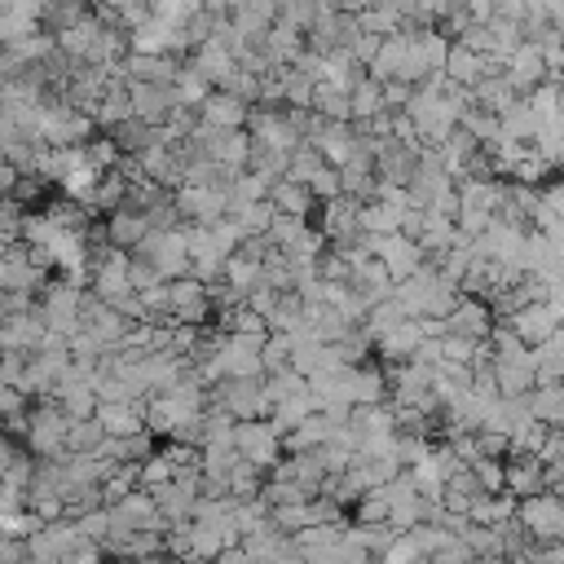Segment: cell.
<instances>
[{"label":"cell","instance_id":"6da1fadb","mask_svg":"<svg viewBox=\"0 0 564 564\" xmlns=\"http://www.w3.org/2000/svg\"><path fill=\"white\" fill-rule=\"evenodd\" d=\"M93 119L89 115H80V111H70L62 98H44V106H40V128H36V141L40 146H49V151H62V146H85V141L93 137Z\"/></svg>","mask_w":564,"mask_h":564},{"label":"cell","instance_id":"7a4b0ae2","mask_svg":"<svg viewBox=\"0 0 564 564\" xmlns=\"http://www.w3.org/2000/svg\"><path fill=\"white\" fill-rule=\"evenodd\" d=\"M27 450L44 463V459H62L66 454V414L57 410L53 397L36 401L27 410Z\"/></svg>","mask_w":564,"mask_h":564},{"label":"cell","instance_id":"3957f363","mask_svg":"<svg viewBox=\"0 0 564 564\" xmlns=\"http://www.w3.org/2000/svg\"><path fill=\"white\" fill-rule=\"evenodd\" d=\"M137 260H146L164 282H177V278H190V256H185V239H181V230H172V234H146L137 243V252H132Z\"/></svg>","mask_w":564,"mask_h":564},{"label":"cell","instance_id":"277c9868","mask_svg":"<svg viewBox=\"0 0 564 564\" xmlns=\"http://www.w3.org/2000/svg\"><path fill=\"white\" fill-rule=\"evenodd\" d=\"M207 406V393H177V397H146V433L151 437H168L181 423L198 419Z\"/></svg>","mask_w":564,"mask_h":564},{"label":"cell","instance_id":"5b68a950","mask_svg":"<svg viewBox=\"0 0 564 564\" xmlns=\"http://www.w3.org/2000/svg\"><path fill=\"white\" fill-rule=\"evenodd\" d=\"M516 525L525 529L529 542H560V534H564L560 493H534V499L516 503Z\"/></svg>","mask_w":564,"mask_h":564},{"label":"cell","instance_id":"8992f818","mask_svg":"<svg viewBox=\"0 0 564 564\" xmlns=\"http://www.w3.org/2000/svg\"><path fill=\"white\" fill-rule=\"evenodd\" d=\"M234 454H239L243 463H252L256 472H269V467L282 459V437L269 428L265 419L234 423Z\"/></svg>","mask_w":564,"mask_h":564},{"label":"cell","instance_id":"52a82bcc","mask_svg":"<svg viewBox=\"0 0 564 564\" xmlns=\"http://www.w3.org/2000/svg\"><path fill=\"white\" fill-rule=\"evenodd\" d=\"M177 211L181 217H190V226H217L226 221V211H230V190L226 185H181L172 194Z\"/></svg>","mask_w":564,"mask_h":564},{"label":"cell","instance_id":"ba28073f","mask_svg":"<svg viewBox=\"0 0 564 564\" xmlns=\"http://www.w3.org/2000/svg\"><path fill=\"white\" fill-rule=\"evenodd\" d=\"M211 397H217V410H226L234 423H252L269 414L260 397V380H221L211 384Z\"/></svg>","mask_w":564,"mask_h":564},{"label":"cell","instance_id":"9c48e42d","mask_svg":"<svg viewBox=\"0 0 564 564\" xmlns=\"http://www.w3.org/2000/svg\"><path fill=\"white\" fill-rule=\"evenodd\" d=\"M560 313H564V305H525V309L512 313L503 326H508L525 348H538V344H547V339L560 335Z\"/></svg>","mask_w":564,"mask_h":564},{"label":"cell","instance_id":"30bf717a","mask_svg":"<svg viewBox=\"0 0 564 564\" xmlns=\"http://www.w3.org/2000/svg\"><path fill=\"white\" fill-rule=\"evenodd\" d=\"M503 80L512 85V93H516V98L534 93V89L547 80V66H542V53H538V44H534V40H521V44H516V53L503 62Z\"/></svg>","mask_w":564,"mask_h":564},{"label":"cell","instance_id":"8fae6325","mask_svg":"<svg viewBox=\"0 0 564 564\" xmlns=\"http://www.w3.org/2000/svg\"><path fill=\"white\" fill-rule=\"evenodd\" d=\"M128 106H132V119L146 124V128H164V119L172 115L177 93L172 89H159V85H128Z\"/></svg>","mask_w":564,"mask_h":564},{"label":"cell","instance_id":"7c38bea8","mask_svg":"<svg viewBox=\"0 0 564 564\" xmlns=\"http://www.w3.org/2000/svg\"><path fill=\"white\" fill-rule=\"evenodd\" d=\"M441 331L446 335H459V339H472V344H485L489 331H493V313L480 305V300H463L441 318Z\"/></svg>","mask_w":564,"mask_h":564},{"label":"cell","instance_id":"4fadbf2b","mask_svg":"<svg viewBox=\"0 0 564 564\" xmlns=\"http://www.w3.org/2000/svg\"><path fill=\"white\" fill-rule=\"evenodd\" d=\"M278 18V5H265V0H252V5H230L226 10V23L234 27V36L247 44V49H260L265 31L273 27Z\"/></svg>","mask_w":564,"mask_h":564},{"label":"cell","instance_id":"5bb4252c","mask_svg":"<svg viewBox=\"0 0 564 564\" xmlns=\"http://www.w3.org/2000/svg\"><path fill=\"white\" fill-rule=\"evenodd\" d=\"M247 115H252V106H243L239 98H230V93H221V89H211V93L203 98V106H198V124L221 128V132H243V128H247Z\"/></svg>","mask_w":564,"mask_h":564},{"label":"cell","instance_id":"9a60e30c","mask_svg":"<svg viewBox=\"0 0 564 564\" xmlns=\"http://www.w3.org/2000/svg\"><path fill=\"white\" fill-rule=\"evenodd\" d=\"M358 207L362 203H352V198H331V203H322V221H318V234L326 239V247L331 243H352L358 239Z\"/></svg>","mask_w":564,"mask_h":564},{"label":"cell","instance_id":"2e32d148","mask_svg":"<svg viewBox=\"0 0 564 564\" xmlns=\"http://www.w3.org/2000/svg\"><path fill=\"white\" fill-rule=\"evenodd\" d=\"M93 419H98V428H102L106 437H137V433H146V401L98 406Z\"/></svg>","mask_w":564,"mask_h":564},{"label":"cell","instance_id":"e0dca14e","mask_svg":"<svg viewBox=\"0 0 564 564\" xmlns=\"http://www.w3.org/2000/svg\"><path fill=\"white\" fill-rule=\"evenodd\" d=\"M151 234V226H146V217L141 211H128V207H119V211H111L106 217V226H102V239H106V247H115V252H137V243Z\"/></svg>","mask_w":564,"mask_h":564},{"label":"cell","instance_id":"ac0fdd59","mask_svg":"<svg viewBox=\"0 0 564 564\" xmlns=\"http://www.w3.org/2000/svg\"><path fill=\"white\" fill-rule=\"evenodd\" d=\"M423 339H428L423 322H401L397 331H388V335L375 339V352L384 358V367H406V362H410V352H414Z\"/></svg>","mask_w":564,"mask_h":564},{"label":"cell","instance_id":"d6986e66","mask_svg":"<svg viewBox=\"0 0 564 564\" xmlns=\"http://www.w3.org/2000/svg\"><path fill=\"white\" fill-rule=\"evenodd\" d=\"M44 335V322L40 313H18V318H0V352H36Z\"/></svg>","mask_w":564,"mask_h":564},{"label":"cell","instance_id":"ffe728a7","mask_svg":"<svg viewBox=\"0 0 564 564\" xmlns=\"http://www.w3.org/2000/svg\"><path fill=\"white\" fill-rule=\"evenodd\" d=\"M503 493H512L516 503L534 499V493H547V485H542V463H538V459H508V463H503Z\"/></svg>","mask_w":564,"mask_h":564},{"label":"cell","instance_id":"44dd1931","mask_svg":"<svg viewBox=\"0 0 564 564\" xmlns=\"http://www.w3.org/2000/svg\"><path fill=\"white\" fill-rule=\"evenodd\" d=\"M463 521L480 525V529H499V525L516 521V499H512V493H480V499L467 503Z\"/></svg>","mask_w":564,"mask_h":564},{"label":"cell","instance_id":"7402d4cb","mask_svg":"<svg viewBox=\"0 0 564 564\" xmlns=\"http://www.w3.org/2000/svg\"><path fill=\"white\" fill-rule=\"evenodd\" d=\"M309 414H318V401H313V393L305 388V393H296V397H287V401H278L273 410H269V428L278 433V437H287V433H296L300 423L309 419Z\"/></svg>","mask_w":564,"mask_h":564},{"label":"cell","instance_id":"603a6c76","mask_svg":"<svg viewBox=\"0 0 564 564\" xmlns=\"http://www.w3.org/2000/svg\"><path fill=\"white\" fill-rule=\"evenodd\" d=\"M331 433H335V423H331V419L318 410V414H309V419L300 423L296 433H287V437H282V450H287V454L318 450V446H326V441H331Z\"/></svg>","mask_w":564,"mask_h":564},{"label":"cell","instance_id":"cb8c5ba5","mask_svg":"<svg viewBox=\"0 0 564 564\" xmlns=\"http://www.w3.org/2000/svg\"><path fill=\"white\" fill-rule=\"evenodd\" d=\"M525 406H529V419H534V423L560 428V419H564V388H560V384H538V388L525 393Z\"/></svg>","mask_w":564,"mask_h":564},{"label":"cell","instance_id":"d4e9b609","mask_svg":"<svg viewBox=\"0 0 564 564\" xmlns=\"http://www.w3.org/2000/svg\"><path fill=\"white\" fill-rule=\"evenodd\" d=\"M278 217H296V221H309V211H313V198L305 185H292V181H278L269 185V198H265Z\"/></svg>","mask_w":564,"mask_h":564},{"label":"cell","instance_id":"484cf974","mask_svg":"<svg viewBox=\"0 0 564 564\" xmlns=\"http://www.w3.org/2000/svg\"><path fill=\"white\" fill-rule=\"evenodd\" d=\"M124 119H132V106H128V85H124V80H115V85L98 98V106H93V124H102V128L111 132V128H119Z\"/></svg>","mask_w":564,"mask_h":564},{"label":"cell","instance_id":"4316f807","mask_svg":"<svg viewBox=\"0 0 564 564\" xmlns=\"http://www.w3.org/2000/svg\"><path fill=\"white\" fill-rule=\"evenodd\" d=\"M560 362H564V344H560V335L547 339V344H538V348H529L534 388H538V384H560Z\"/></svg>","mask_w":564,"mask_h":564},{"label":"cell","instance_id":"83f0119b","mask_svg":"<svg viewBox=\"0 0 564 564\" xmlns=\"http://www.w3.org/2000/svg\"><path fill=\"white\" fill-rule=\"evenodd\" d=\"M493 388H499V397H525L534 388L529 362H493Z\"/></svg>","mask_w":564,"mask_h":564},{"label":"cell","instance_id":"f1b7e54d","mask_svg":"<svg viewBox=\"0 0 564 564\" xmlns=\"http://www.w3.org/2000/svg\"><path fill=\"white\" fill-rule=\"evenodd\" d=\"M375 115H384L380 85H375V80H362L358 89L348 93V124H367V119H375Z\"/></svg>","mask_w":564,"mask_h":564},{"label":"cell","instance_id":"f546056e","mask_svg":"<svg viewBox=\"0 0 564 564\" xmlns=\"http://www.w3.org/2000/svg\"><path fill=\"white\" fill-rule=\"evenodd\" d=\"M384 397H388L384 371H375V367L352 371V406H384Z\"/></svg>","mask_w":564,"mask_h":564},{"label":"cell","instance_id":"4dcf8cb0","mask_svg":"<svg viewBox=\"0 0 564 564\" xmlns=\"http://www.w3.org/2000/svg\"><path fill=\"white\" fill-rule=\"evenodd\" d=\"M459 128L476 141V146L485 151L493 137H499V115H489V111H480V106H467L463 115H459Z\"/></svg>","mask_w":564,"mask_h":564},{"label":"cell","instance_id":"1f68e13d","mask_svg":"<svg viewBox=\"0 0 564 564\" xmlns=\"http://www.w3.org/2000/svg\"><path fill=\"white\" fill-rule=\"evenodd\" d=\"M124 198H128V181L119 172H102V181H98V190H93V198L85 207H102L106 217H111V211L124 207Z\"/></svg>","mask_w":564,"mask_h":564},{"label":"cell","instance_id":"d6a6232c","mask_svg":"<svg viewBox=\"0 0 564 564\" xmlns=\"http://www.w3.org/2000/svg\"><path fill=\"white\" fill-rule=\"evenodd\" d=\"M260 371L265 375L292 371V339L287 335H265V344H260Z\"/></svg>","mask_w":564,"mask_h":564},{"label":"cell","instance_id":"836d02e7","mask_svg":"<svg viewBox=\"0 0 564 564\" xmlns=\"http://www.w3.org/2000/svg\"><path fill=\"white\" fill-rule=\"evenodd\" d=\"M102 428L98 419H80V423H66V454H93L102 446Z\"/></svg>","mask_w":564,"mask_h":564},{"label":"cell","instance_id":"e575fe53","mask_svg":"<svg viewBox=\"0 0 564 564\" xmlns=\"http://www.w3.org/2000/svg\"><path fill=\"white\" fill-rule=\"evenodd\" d=\"M226 190H230V207H252V203H265V198H269V185H265L256 172H239Z\"/></svg>","mask_w":564,"mask_h":564},{"label":"cell","instance_id":"d590c367","mask_svg":"<svg viewBox=\"0 0 564 564\" xmlns=\"http://www.w3.org/2000/svg\"><path fill=\"white\" fill-rule=\"evenodd\" d=\"M423 521H428V503H423V499H406V503L388 508V529H397V534H410Z\"/></svg>","mask_w":564,"mask_h":564},{"label":"cell","instance_id":"8d00e7d4","mask_svg":"<svg viewBox=\"0 0 564 564\" xmlns=\"http://www.w3.org/2000/svg\"><path fill=\"white\" fill-rule=\"evenodd\" d=\"M85 164L93 168V172H115V164H119V151H115V141L102 132V137H89L85 141Z\"/></svg>","mask_w":564,"mask_h":564},{"label":"cell","instance_id":"74e56055","mask_svg":"<svg viewBox=\"0 0 564 564\" xmlns=\"http://www.w3.org/2000/svg\"><path fill=\"white\" fill-rule=\"evenodd\" d=\"M98 181H102V172H93V168L85 164V168H76V172H70V177H62L57 185H62V194H66L70 203H80V207H85V203L93 198V190H98Z\"/></svg>","mask_w":564,"mask_h":564},{"label":"cell","instance_id":"f35d334b","mask_svg":"<svg viewBox=\"0 0 564 564\" xmlns=\"http://www.w3.org/2000/svg\"><path fill=\"white\" fill-rule=\"evenodd\" d=\"M322 168H326V164L318 159V151H313V146H300V151L287 159V181H292V185H309Z\"/></svg>","mask_w":564,"mask_h":564},{"label":"cell","instance_id":"ab89813d","mask_svg":"<svg viewBox=\"0 0 564 564\" xmlns=\"http://www.w3.org/2000/svg\"><path fill=\"white\" fill-rule=\"evenodd\" d=\"M467 472H472L480 493H503V463L499 459H472Z\"/></svg>","mask_w":564,"mask_h":564},{"label":"cell","instance_id":"60d3db41","mask_svg":"<svg viewBox=\"0 0 564 564\" xmlns=\"http://www.w3.org/2000/svg\"><path fill=\"white\" fill-rule=\"evenodd\" d=\"M352 525H362V529L388 525V503L380 499V493H362V499L352 503Z\"/></svg>","mask_w":564,"mask_h":564},{"label":"cell","instance_id":"b9f144b4","mask_svg":"<svg viewBox=\"0 0 564 564\" xmlns=\"http://www.w3.org/2000/svg\"><path fill=\"white\" fill-rule=\"evenodd\" d=\"M194 14H198V5H190V0H164V5H151L155 23H168V27H181V31H185V23Z\"/></svg>","mask_w":564,"mask_h":564},{"label":"cell","instance_id":"7bdbcfd3","mask_svg":"<svg viewBox=\"0 0 564 564\" xmlns=\"http://www.w3.org/2000/svg\"><path fill=\"white\" fill-rule=\"evenodd\" d=\"M168 300H172V309H190V305H203L207 292L198 287L194 278H177V282H168ZM172 309H168V313H172Z\"/></svg>","mask_w":564,"mask_h":564},{"label":"cell","instance_id":"ee69618b","mask_svg":"<svg viewBox=\"0 0 564 564\" xmlns=\"http://www.w3.org/2000/svg\"><path fill=\"white\" fill-rule=\"evenodd\" d=\"M155 454V437L151 433H137V437H119V463H146Z\"/></svg>","mask_w":564,"mask_h":564},{"label":"cell","instance_id":"f6af8a7d","mask_svg":"<svg viewBox=\"0 0 564 564\" xmlns=\"http://www.w3.org/2000/svg\"><path fill=\"white\" fill-rule=\"evenodd\" d=\"M106 508H93V512H85V516H76V534L85 538V542H93V547H102L106 542Z\"/></svg>","mask_w":564,"mask_h":564},{"label":"cell","instance_id":"bcb514c9","mask_svg":"<svg viewBox=\"0 0 564 564\" xmlns=\"http://www.w3.org/2000/svg\"><path fill=\"white\" fill-rule=\"evenodd\" d=\"M305 190H309L313 203H331V198H339V177H335V168H322Z\"/></svg>","mask_w":564,"mask_h":564},{"label":"cell","instance_id":"7dc6e473","mask_svg":"<svg viewBox=\"0 0 564 564\" xmlns=\"http://www.w3.org/2000/svg\"><path fill=\"white\" fill-rule=\"evenodd\" d=\"M362 538H367V551H371V560H380L393 542H397V529H388V525H371V529H362Z\"/></svg>","mask_w":564,"mask_h":564},{"label":"cell","instance_id":"c3c4849f","mask_svg":"<svg viewBox=\"0 0 564 564\" xmlns=\"http://www.w3.org/2000/svg\"><path fill=\"white\" fill-rule=\"evenodd\" d=\"M57 564H102V547H93V542L80 538L76 547H70V551L57 560Z\"/></svg>","mask_w":564,"mask_h":564},{"label":"cell","instance_id":"681fc988","mask_svg":"<svg viewBox=\"0 0 564 564\" xmlns=\"http://www.w3.org/2000/svg\"><path fill=\"white\" fill-rule=\"evenodd\" d=\"M14 512H27V493H23V489H10V485H0V521L14 516Z\"/></svg>","mask_w":564,"mask_h":564},{"label":"cell","instance_id":"f907efd6","mask_svg":"<svg viewBox=\"0 0 564 564\" xmlns=\"http://www.w3.org/2000/svg\"><path fill=\"white\" fill-rule=\"evenodd\" d=\"M243 305H247L252 313H260V318H265V313H269V309L278 305V292H269V287H256V292H252V296H247Z\"/></svg>","mask_w":564,"mask_h":564},{"label":"cell","instance_id":"816d5d0a","mask_svg":"<svg viewBox=\"0 0 564 564\" xmlns=\"http://www.w3.org/2000/svg\"><path fill=\"white\" fill-rule=\"evenodd\" d=\"M0 168H5V155H0Z\"/></svg>","mask_w":564,"mask_h":564},{"label":"cell","instance_id":"f5cc1de1","mask_svg":"<svg viewBox=\"0 0 564 564\" xmlns=\"http://www.w3.org/2000/svg\"><path fill=\"white\" fill-rule=\"evenodd\" d=\"M23 564H31V560H23Z\"/></svg>","mask_w":564,"mask_h":564}]
</instances>
